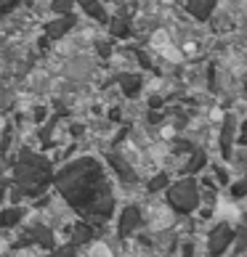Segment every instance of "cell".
I'll return each instance as SVG.
<instances>
[]
</instances>
